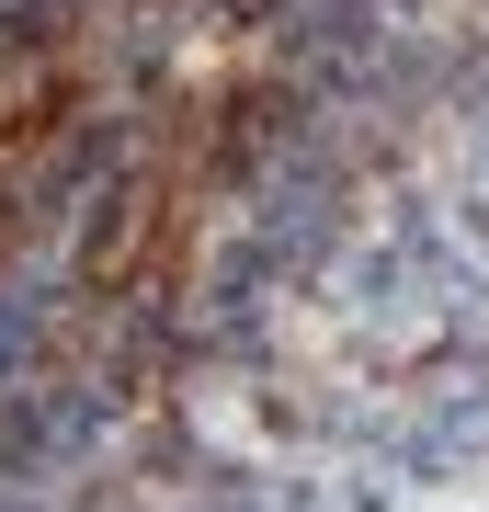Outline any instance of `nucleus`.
I'll list each match as a JSON object with an SVG mask.
<instances>
[{
    "instance_id": "f257e3e1",
    "label": "nucleus",
    "mask_w": 489,
    "mask_h": 512,
    "mask_svg": "<svg viewBox=\"0 0 489 512\" xmlns=\"http://www.w3.org/2000/svg\"><path fill=\"white\" fill-rule=\"evenodd\" d=\"M46 103H57V92H35V103H12V80H0V160H12L23 137H35V114H46Z\"/></svg>"
}]
</instances>
